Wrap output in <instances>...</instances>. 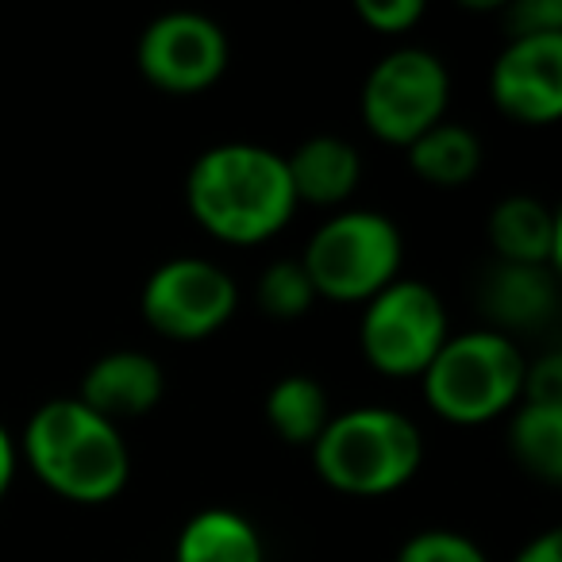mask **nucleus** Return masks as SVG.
I'll list each match as a JSON object with an SVG mask.
<instances>
[{
    "instance_id": "nucleus-22",
    "label": "nucleus",
    "mask_w": 562,
    "mask_h": 562,
    "mask_svg": "<svg viewBox=\"0 0 562 562\" xmlns=\"http://www.w3.org/2000/svg\"><path fill=\"white\" fill-rule=\"evenodd\" d=\"M508 40H528V35H562V4L559 0H516L505 12Z\"/></svg>"
},
{
    "instance_id": "nucleus-8",
    "label": "nucleus",
    "mask_w": 562,
    "mask_h": 562,
    "mask_svg": "<svg viewBox=\"0 0 562 562\" xmlns=\"http://www.w3.org/2000/svg\"><path fill=\"white\" fill-rule=\"evenodd\" d=\"M139 308L155 336L173 344H201L235 316L239 285L224 266L181 255L150 270V278L143 281Z\"/></svg>"
},
{
    "instance_id": "nucleus-6",
    "label": "nucleus",
    "mask_w": 562,
    "mask_h": 562,
    "mask_svg": "<svg viewBox=\"0 0 562 562\" xmlns=\"http://www.w3.org/2000/svg\"><path fill=\"white\" fill-rule=\"evenodd\" d=\"M451 336L443 297L420 278H397L362 305L359 351L382 378H416Z\"/></svg>"
},
{
    "instance_id": "nucleus-10",
    "label": "nucleus",
    "mask_w": 562,
    "mask_h": 562,
    "mask_svg": "<svg viewBox=\"0 0 562 562\" xmlns=\"http://www.w3.org/2000/svg\"><path fill=\"white\" fill-rule=\"evenodd\" d=\"M490 101L524 127H551L562 116V35L508 40L490 66Z\"/></svg>"
},
{
    "instance_id": "nucleus-15",
    "label": "nucleus",
    "mask_w": 562,
    "mask_h": 562,
    "mask_svg": "<svg viewBox=\"0 0 562 562\" xmlns=\"http://www.w3.org/2000/svg\"><path fill=\"white\" fill-rule=\"evenodd\" d=\"M173 562H266V543L250 516L235 508H201L181 524Z\"/></svg>"
},
{
    "instance_id": "nucleus-1",
    "label": "nucleus",
    "mask_w": 562,
    "mask_h": 562,
    "mask_svg": "<svg viewBox=\"0 0 562 562\" xmlns=\"http://www.w3.org/2000/svg\"><path fill=\"white\" fill-rule=\"evenodd\" d=\"M186 204L212 239L232 247L273 239L297 212L285 155L262 143H216L201 150L189 166Z\"/></svg>"
},
{
    "instance_id": "nucleus-20",
    "label": "nucleus",
    "mask_w": 562,
    "mask_h": 562,
    "mask_svg": "<svg viewBox=\"0 0 562 562\" xmlns=\"http://www.w3.org/2000/svg\"><path fill=\"white\" fill-rule=\"evenodd\" d=\"M393 562H490L470 536L451 528H424L401 543Z\"/></svg>"
},
{
    "instance_id": "nucleus-9",
    "label": "nucleus",
    "mask_w": 562,
    "mask_h": 562,
    "mask_svg": "<svg viewBox=\"0 0 562 562\" xmlns=\"http://www.w3.org/2000/svg\"><path fill=\"white\" fill-rule=\"evenodd\" d=\"M227 63V32L201 12H166L150 20L135 47L143 81L170 97H196L212 89L224 78Z\"/></svg>"
},
{
    "instance_id": "nucleus-19",
    "label": "nucleus",
    "mask_w": 562,
    "mask_h": 562,
    "mask_svg": "<svg viewBox=\"0 0 562 562\" xmlns=\"http://www.w3.org/2000/svg\"><path fill=\"white\" fill-rule=\"evenodd\" d=\"M316 305V290L301 258H278L258 278V308L270 321H301Z\"/></svg>"
},
{
    "instance_id": "nucleus-14",
    "label": "nucleus",
    "mask_w": 562,
    "mask_h": 562,
    "mask_svg": "<svg viewBox=\"0 0 562 562\" xmlns=\"http://www.w3.org/2000/svg\"><path fill=\"white\" fill-rule=\"evenodd\" d=\"M290 186L297 204H316V209H339L351 201V193L362 181V158L339 135H313L301 147L285 155Z\"/></svg>"
},
{
    "instance_id": "nucleus-5",
    "label": "nucleus",
    "mask_w": 562,
    "mask_h": 562,
    "mask_svg": "<svg viewBox=\"0 0 562 562\" xmlns=\"http://www.w3.org/2000/svg\"><path fill=\"white\" fill-rule=\"evenodd\" d=\"M316 301L367 305L393 285L405 266V235L385 212L344 209L328 216L301 250Z\"/></svg>"
},
{
    "instance_id": "nucleus-24",
    "label": "nucleus",
    "mask_w": 562,
    "mask_h": 562,
    "mask_svg": "<svg viewBox=\"0 0 562 562\" xmlns=\"http://www.w3.org/2000/svg\"><path fill=\"white\" fill-rule=\"evenodd\" d=\"M513 562H562V531H543V536H536L531 543L520 547V554H516Z\"/></svg>"
},
{
    "instance_id": "nucleus-17",
    "label": "nucleus",
    "mask_w": 562,
    "mask_h": 562,
    "mask_svg": "<svg viewBox=\"0 0 562 562\" xmlns=\"http://www.w3.org/2000/svg\"><path fill=\"white\" fill-rule=\"evenodd\" d=\"M262 408H266L270 431L290 447H313L331 420L328 393L308 374L278 378V382L270 385V393H266Z\"/></svg>"
},
{
    "instance_id": "nucleus-3",
    "label": "nucleus",
    "mask_w": 562,
    "mask_h": 562,
    "mask_svg": "<svg viewBox=\"0 0 562 562\" xmlns=\"http://www.w3.org/2000/svg\"><path fill=\"white\" fill-rule=\"evenodd\" d=\"M321 482L347 497H390L424 467V436L405 413L385 405L331 416L313 443Z\"/></svg>"
},
{
    "instance_id": "nucleus-4",
    "label": "nucleus",
    "mask_w": 562,
    "mask_h": 562,
    "mask_svg": "<svg viewBox=\"0 0 562 562\" xmlns=\"http://www.w3.org/2000/svg\"><path fill=\"white\" fill-rule=\"evenodd\" d=\"M524 374L528 359L520 344L493 328H477L447 336V344L420 374V390L436 416L474 428L520 405Z\"/></svg>"
},
{
    "instance_id": "nucleus-21",
    "label": "nucleus",
    "mask_w": 562,
    "mask_h": 562,
    "mask_svg": "<svg viewBox=\"0 0 562 562\" xmlns=\"http://www.w3.org/2000/svg\"><path fill=\"white\" fill-rule=\"evenodd\" d=\"M355 16L378 35H408L424 20V0H355Z\"/></svg>"
},
{
    "instance_id": "nucleus-23",
    "label": "nucleus",
    "mask_w": 562,
    "mask_h": 562,
    "mask_svg": "<svg viewBox=\"0 0 562 562\" xmlns=\"http://www.w3.org/2000/svg\"><path fill=\"white\" fill-rule=\"evenodd\" d=\"M520 401H528V405L562 408V355L559 351H547V355H539V359L528 362Z\"/></svg>"
},
{
    "instance_id": "nucleus-16",
    "label": "nucleus",
    "mask_w": 562,
    "mask_h": 562,
    "mask_svg": "<svg viewBox=\"0 0 562 562\" xmlns=\"http://www.w3.org/2000/svg\"><path fill=\"white\" fill-rule=\"evenodd\" d=\"M408 170L431 189H459L482 170V139L470 127L439 120L436 127L405 147Z\"/></svg>"
},
{
    "instance_id": "nucleus-2",
    "label": "nucleus",
    "mask_w": 562,
    "mask_h": 562,
    "mask_svg": "<svg viewBox=\"0 0 562 562\" xmlns=\"http://www.w3.org/2000/svg\"><path fill=\"white\" fill-rule=\"evenodd\" d=\"M16 447L32 474L70 505H109L132 477L124 431L78 397H55L35 408Z\"/></svg>"
},
{
    "instance_id": "nucleus-7",
    "label": "nucleus",
    "mask_w": 562,
    "mask_h": 562,
    "mask_svg": "<svg viewBox=\"0 0 562 562\" xmlns=\"http://www.w3.org/2000/svg\"><path fill=\"white\" fill-rule=\"evenodd\" d=\"M451 74L443 58L424 47H397L374 63L359 93L362 124L374 139L405 150L428 127L447 120Z\"/></svg>"
},
{
    "instance_id": "nucleus-11",
    "label": "nucleus",
    "mask_w": 562,
    "mask_h": 562,
    "mask_svg": "<svg viewBox=\"0 0 562 562\" xmlns=\"http://www.w3.org/2000/svg\"><path fill=\"white\" fill-rule=\"evenodd\" d=\"M162 393H166V378L155 355L124 347V351L101 355V359L86 370L78 401L120 428V420H139V416H147L150 408L162 401Z\"/></svg>"
},
{
    "instance_id": "nucleus-13",
    "label": "nucleus",
    "mask_w": 562,
    "mask_h": 562,
    "mask_svg": "<svg viewBox=\"0 0 562 562\" xmlns=\"http://www.w3.org/2000/svg\"><path fill=\"white\" fill-rule=\"evenodd\" d=\"M485 235H490L497 262L559 270L562 224L559 212L539 201V196L513 193L505 201H497L490 212V224H485Z\"/></svg>"
},
{
    "instance_id": "nucleus-25",
    "label": "nucleus",
    "mask_w": 562,
    "mask_h": 562,
    "mask_svg": "<svg viewBox=\"0 0 562 562\" xmlns=\"http://www.w3.org/2000/svg\"><path fill=\"white\" fill-rule=\"evenodd\" d=\"M16 470H20V447H16V439L9 436V428L0 424V501H4V493L16 482Z\"/></svg>"
},
{
    "instance_id": "nucleus-18",
    "label": "nucleus",
    "mask_w": 562,
    "mask_h": 562,
    "mask_svg": "<svg viewBox=\"0 0 562 562\" xmlns=\"http://www.w3.org/2000/svg\"><path fill=\"white\" fill-rule=\"evenodd\" d=\"M508 451L531 477L547 485L562 482V408L520 401L508 424Z\"/></svg>"
},
{
    "instance_id": "nucleus-12",
    "label": "nucleus",
    "mask_w": 562,
    "mask_h": 562,
    "mask_svg": "<svg viewBox=\"0 0 562 562\" xmlns=\"http://www.w3.org/2000/svg\"><path fill=\"white\" fill-rule=\"evenodd\" d=\"M482 308L493 331L508 339L516 331H543L559 316V278L547 266L497 262L482 281Z\"/></svg>"
}]
</instances>
